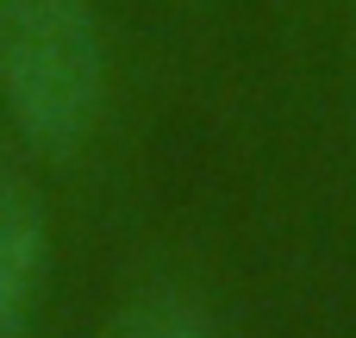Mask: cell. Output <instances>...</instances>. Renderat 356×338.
Wrapping results in <instances>:
<instances>
[{
	"label": "cell",
	"mask_w": 356,
	"mask_h": 338,
	"mask_svg": "<svg viewBox=\"0 0 356 338\" xmlns=\"http://www.w3.org/2000/svg\"><path fill=\"white\" fill-rule=\"evenodd\" d=\"M38 282H44V207L25 176L0 169V338H31Z\"/></svg>",
	"instance_id": "7a4b0ae2"
},
{
	"label": "cell",
	"mask_w": 356,
	"mask_h": 338,
	"mask_svg": "<svg viewBox=\"0 0 356 338\" xmlns=\"http://www.w3.org/2000/svg\"><path fill=\"white\" fill-rule=\"evenodd\" d=\"M0 107L44 157H75L106 107V38L88 0H0Z\"/></svg>",
	"instance_id": "6da1fadb"
},
{
	"label": "cell",
	"mask_w": 356,
	"mask_h": 338,
	"mask_svg": "<svg viewBox=\"0 0 356 338\" xmlns=\"http://www.w3.org/2000/svg\"><path fill=\"white\" fill-rule=\"evenodd\" d=\"M106 338H219V326L207 320L200 301L156 289V295H138V301L106 326Z\"/></svg>",
	"instance_id": "3957f363"
}]
</instances>
